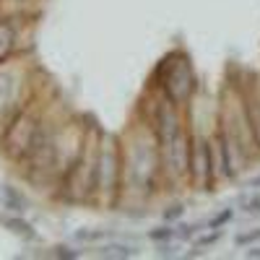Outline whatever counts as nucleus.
<instances>
[{
	"label": "nucleus",
	"instance_id": "nucleus-1",
	"mask_svg": "<svg viewBox=\"0 0 260 260\" xmlns=\"http://www.w3.org/2000/svg\"><path fill=\"white\" fill-rule=\"evenodd\" d=\"M156 76H159V86L164 89L167 99L175 107H182L190 102V96L195 91V73H192V65H190L185 52L169 55L159 65Z\"/></svg>",
	"mask_w": 260,
	"mask_h": 260
},
{
	"label": "nucleus",
	"instance_id": "nucleus-2",
	"mask_svg": "<svg viewBox=\"0 0 260 260\" xmlns=\"http://www.w3.org/2000/svg\"><path fill=\"white\" fill-rule=\"evenodd\" d=\"M39 130H42V122L39 117L31 112V110H24L18 112L11 125L6 127L3 133V148L11 159H29V154L37 146V138H39Z\"/></svg>",
	"mask_w": 260,
	"mask_h": 260
},
{
	"label": "nucleus",
	"instance_id": "nucleus-3",
	"mask_svg": "<svg viewBox=\"0 0 260 260\" xmlns=\"http://www.w3.org/2000/svg\"><path fill=\"white\" fill-rule=\"evenodd\" d=\"M117 151L115 141H104L99 148V164H96V190L102 192H115L117 190Z\"/></svg>",
	"mask_w": 260,
	"mask_h": 260
},
{
	"label": "nucleus",
	"instance_id": "nucleus-4",
	"mask_svg": "<svg viewBox=\"0 0 260 260\" xmlns=\"http://www.w3.org/2000/svg\"><path fill=\"white\" fill-rule=\"evenodd\" d=\"M190 177L198 185H203L206 190H211V182H213V151H211V143L195 141V146H190Z\"/></svg>",
	"mask_w": 260,
	"mask_h": 260
},
{
	"label": "nucleus",
	"instance_id": "nucleus-5",
	"mask_svg": "<svg viewBox=\"0 0 260 260\" xmlns=\"http://www.w3.org/2000/svg\"><path fill=\"white\" fill-rule=\"evenodd\" d=\"M180 136H182V120L175 112V104L159 107V112H156V141L161 146H167Z\"/></svg>",
	"mask_w": 260,
	"mask_h": 260
},
{
	"label": "nucleus",
	"instance_id": "nucleus-6",
	"mask_svg": "<svg viewBox=\"0 0 260 260\" xmlns=\"http://www.w3.org/2000/svg\"><path fill=\"white\" fill-rule=\"evenodd\" d=\"M13 50H16V26L8 18H0V65L11 57Z\"/></svg>",
	"mask_w": 260,
	"mask_h": 260
},
{
	"label": "nucleus",
	"instance_id": "nucleus-7",
	"mask_svg": "<svg viewBox=\"0 0 260 260\" xmlns=\"http://www.w3.org/2000/svg\"><path fill=\"white\" fill-rule=\"evenodd\" d=\"M3 201H6V206L13 208V211H24V206H26L24 198H21V195H18L13 187H8V185L3 187Z\"/></svg>",
	"mask_w": 260,
	"mask_h": 260
},
{
	"label": "nucleus",
	"instance_id": "nucleus-8",
	"mask_svg": "<svg viewBox=\"0 0 260 260\" xmlns=\"http://www.w3.org/2000/svg\"><path fill=\"white\" fill-rule=\"evenodd\" d=\"M104 257H130V255H136L130 247H122V245H110V247H104L102 250Z\"/></svg>",
	"mask_w": 260,
	"mask_h": 260
},
{
	"label": "nucleus",
	"instance_id": "nucleus-9",
	"mask_svg": "<svg viewBox=\"0 0 260 260\" xmlns=\"http://www.w3.org/2000/svg\"><path fill=\"white\" fill-rule=\"evenodd\" d=\"M6 224H8V226H11V229H13L16 234H21V237H34L31 226H29L26 221H21V219H8Z\"/></svg>",
	"mask_w": 260,
	"mask_h": 260
},
{
	"label": "nucleus",
	"instance_id": "nucleus-10",
	"mask_svg": "<svg viewBox=\"0 0 260 260\" xmlns=\"http://www.w3.org/2000/svg\"><path fill=\"white\" fill-rule=\"evenodd\" d=\"M232 216H234V213H232V211H224V213H221V216H216V219H213V221H211V229H219V226H221V224H226V221H229V219H232Z\"/></svg>",
	"mask_w": 260,
	"mask_h": 260
},
{
	"label": "nucleus",
	"instance_id": "nucleus-11",
	"mask_svg": "<svg viewBox=\"0 0 260 260\" xmlns=\"http://www.w3.org/2000/svg\"><path fill=\"white\" fill-rule=\"evenodd\" d=\"M172 234H175V229H159V232H151V240H167Z\"/></svg>",
	"mask_w": 260,
	"mask_h": 260
},
{
	"label": "nucleus",
	"instance_id": "nucleus-12",
	"mask_svg": "<svg viewBox=\"0 0 260 260\" xmlns=\"http://www.w3.org/2000/svg\"><path fill=\"white\" fill-rule=\"evenodd\" d=\"M76 237L78 240H99V237H104V232H78Z\"/></svg>",
	"mask_w": 260,
	"mask_h": 260
},
{
	"label": "nucleus",
	"instance_id": "nucleus-13",
	"mask_svg": "<svg viewBox=\"0 0 260 260\" xmlns=\"http://www.w3.org/2000/svg\"><path fill=\"white\" fill-rule=\"evenodd\" d=\"M177 216H182V206H172V208L164 213V219H177Z\"/></svg>",
	"mask_w": 260,
	"mask_h": 260
},
{
	"label": "nucleus",
	"instance_id": "nucleus-14",
	"mask_svg": "<svg viewBox=\"0 0 260 260\" xmlns=\"http://www.w3.org/2000/svg\"><path fill=\"white\" fill-rule=\"evenodd\" d=\"M250 211H252V213H260V195H257V198L250 203Z\"/></svg>",
	"mask_w": 260,
	"mask_h": 260
},
{
	"label": "nucleus",
	"instance_id": "nucleus-15",
	"mask_svg": "<svg viewBox=\"0 0 260 260\" xmlns=\"http://www.w3.org/2000/svg\"><path fill=\"white\" fill-rule=\"evenodd\" d=\"M250 257H260V247L257 250H250Z\"/></svg>",
	"mask_w": 260,
	"mask_h": 260
},
{
	"label": "nucleus",
	"instance_id": "nucleus-16",
	"mask_svg": "<svg viewBox=\"0 0 260 260\" xmlns=\"http://www.w3.org/2000/svg\"><path fill=\"white\" fill-rule=\"evenodd\" d=\"M250 187H260V177H255V180L250 182Z\"/></svg>",
	"mask_w": 260,
	"mask_h": 260
}]
</instances>
